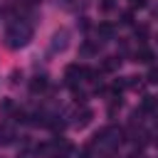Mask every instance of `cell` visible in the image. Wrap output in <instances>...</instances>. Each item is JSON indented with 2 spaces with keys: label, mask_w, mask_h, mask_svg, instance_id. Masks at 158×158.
<instances>
[{
  "label": "cell",
  "mask_w": 158,
  "mask_h": 158,
  "mask_svg": "<svg viewBox=\"0 0 158 158\" xmlns=\"http://www.w3.org/2000/svg\"><path fill=\"white\" fill-rule=\"evenodd\" d=\"M156 59V52L151 49V47H138L136 49V62H141V64H151Z\"/></svg>",
  "instance_id": "cell-7"
},
{
  "label": "cell",
  "mask_w": 158,
  "mask_h": 158,
  "mask_svg": "<svg viewBox=\"0 0 158 158\" xmlns=\"http://www.w3.org/2000/svg\"><path fill=\"white\" fill-rule=\"evenodd\" d=\"M30 40H32V27L25 25V22H15V25H10L7 32H5V44H7L10 49L25 47Z\"/></svg>",
  "instance_id": "cell-1"
},
{
  "label": "cell",
  "mask_w": 158,
  "mask_h": 158,
  "mask_svg": "<svg viewBox=\"0 0 158 158\" xmlns=\"http://www.w3.org/2000/svg\"><path fill=\"white\" fill-rule=\"evenodd\" d=\"M158 106V99H153V96H143V101H141V111H153Z\"/></svg>",
  "instance_id": "cell-10"
},
{
  "label": "cell",
  "mask_w": 158,
  "mask_h": 158,
  "mask_svg": "<svg viewBox=\"0 0 158 158\" xmlns=\"http://www.w3.org/2000/svg\"><path fill=\"white\" fill-rule=\"evenodd\" d=\"M0 111H12V101L10 99H2L0 101Z\"/></svg>",
  "instance_id": "cell-15"
},
{
  "label": "cell",
  "mask_w": 158,
  "mask_h": 158,
  "mask_svg": "<svg viewBox=\"0 0 158 158\" xmlns=\"http://www.w3.org/2000/svg\"><path fill=\"white\" fill-rule=\"evenodd\" d=\"M79 52H81L84 57H91V54H96V52H99V44H91V42H84Z\"/></svg>",
  "instance_id": "cell-11"
},
{
  "label": "cell",
  "mask_w": 158,
  "mask_h": 158,
  "mask_svg": "<svg viewBox=\"0 0 158 158\" xmlns=\"http://www.w3.org/2000/svg\"><path fill=\"white\" fill-rule=\"evenodd\" d=\"M17 158H35V153H30V151H22Z\"/></svg>",
  "instance_id": "cell-17"
},
{
  "label": "cell",
  "mask_w": 158,
  "mask_h": 158,
  "mask_svg": "<svg viewBox=\"0 0 158 158\" xmlns=\"http://www.w3.org/2000/svg\"><path fill=\"white\" fill-rule=\"evenodd\" d=\"M91 118H94V111L84 106V109H79V111L74 114V121H72V123H74L77 128H86V126L91 123Z\"/></svg>",
  "instance_id": "cell-4"
},
{
  "label": "cell",
  "mask_w": 158,
  "mask_h": 158,
  "mask_svg": "<svg viewBox=\"0 0 158 158\" xmlns=\"http://www.w3.org/2000/svg\"><path fill=\"white\" fill-rule=\"evenodd\" d=\"M64 79H67V86H77L81 79H84V64H69L64 69Z\"/></svg>",
  "instance_id": "cell-2"
},
{
  "label": "cell",
  "mask_w": 158,
  "mask_h": 158,
  "mask_svg": "<svg viewBox=\"0 0 158 158\" xmlns=\"http://www.w3.org/2000/svg\"><path fill=\"white\" fill-rule=\"evenodd\" d=\"M153 15H156V20H158V7H156V12H153Z\"/></svg>",
  "instance_id": "cell-18"
},
{
  "label": "cell",
  "mask_w": 158,
  "mask_h": 158,
  "mask_svg": "<svg viewBox=\"0 0 158 158\" xmlns=\"http://www.w3.org/2000/svg\"><path fill=\"white\" fill-rule=\"evenodd\" d=\"M69 44V32L67 30H59L52 35V52H64Z\"/></svg>",
  "instance_id": "cell-3"
},
{
  "label": "cell",
  "mask_w": 158,
  "mask_h": 158,
  "mask_svg": "<svg viewBox=\"0 0 158 158\" xmlns=\"http://www.w3.org/2000/svg\"><path fill=\"white\" fill-rule=\"evenodd\" d=\"M96 35H99V40H114V35H116V27H114L111 22H99V27H96Z\"/></svg>",
  "instance_id": "cell-6"
},
{
  "label": "cell",
  "mask_w": 158,
  "mask_h": 158,
  "mask_svg": "<svg viewBox=\"0 0 158 158\" xmlns=\"http://www.w3.org/2000/svg\"><path fill=\"white\" fill-rule=\"evenodd\" d=\"M15 138H17L15 128L7 126V123H0V143L2 146H10V143H15Z\"/></svg>",
  "instance_id": "cell-5"
},
{
  "label": "cell",
  "mask_w": 158,
  "mask_h": 158,
  "mask_svg": "<svg viewBox=\"0 0 158 158\" xmlns=\"http://www.w3.org/2000/svg\"><path fill=\"white\" fill-rule=\"evenodd\" d=\"M118 67H121V59H118V57H106V59H104V64H101V69H104V72H116Z\"/></svg>",
  "instance_id": "cell-9"
},
{
  "label": "cell",
  "mask_w": 158,
  "mask_h": 158,
  "mask_svg": "<svg viewBox=\"0 0 158 158\" xmlns=\"http://www.w3.org/2000/svg\"><path fill=\"white\" fill-rule=\"evenodd\" d=\"M121 25H133V15L131 12H123L121 15Z\"/></svg>",
  "instance_id": "cell-14"
},
{
  "label": "cell",
  "mask_w": 158,
  "mask_h": 158,
  "mask_svg": "<svg viewBox=\"0 0 158 158\" xmlns=\"http://www.w3.org/2000/svg\"><path fill=\"white\" fill-rule=\"evenodd\" d=\"M47 84H49L47 77H44V74H37V77H32V81H30V91H32V94H40V91L47 89Z\"/></svg>",
  "instance_id": "cell-8"
},
{
  "label": "cell",
  "mask_w": 158,
  "mask_h": 158,
  "mask_svg": "<svg viewBox=\"0 0 158 158\" xmlns=\"http://www.w3.org/2000/svg\"><path fill=\"white\" fill-rule=\"evenodd\" d=\"M146 79H148V84H158V67H151Z\"/></svg>",
  "instance_id": "cell-12"
},
{
  "label": "cell",
  "mask_w": 158,
  "mask_h": 158,
  "mask_svg": "<svg viewBox=\"0 0 158 158\" xmlns=\"http://www.w3.org/2000/svg\"><path fill=\"white\" fill-rule=\"evenodd\" d=\"M136 37H138L141 42H146V37H148V27H146V25H141V27H136Z\"/></svg>",
  "instance_id": "cell-13"
},
{
  "label": "cell",
  "mask_w": 158,
  "mask_h": 158,
  "mask_svg": "<svg viewBox=\"0 0 158 158\" xmlns=\"http://www.w3.org/2000/svg\"><path fill=\"white\" fill-rule=\"evenodd\" d=\"M131 7H146V0H128Z\"/></svg>",
  "instance_id": "cell-16"
}]
</instances>
